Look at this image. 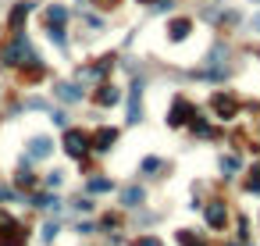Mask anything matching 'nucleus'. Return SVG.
I'll list each match as a JSON object with an SVG mask.
<instances>
[{
  "label": "nucleus",
  "instance_id": "1",
  "mask_svg": "<svg viewBox=\"0 0 260 246\" xmlns=\"http://www.w3.org/2000/svg\"><path fill=\"white\" fill-rule=\"evenodd\" d=\"M210 107H214V114H218L221 121H232V118L239 114V100H235L232 93H225V89L210 97Z\"/></svg>",
  "mask_w": 260,
  "mask_h": 246
},
{
  "label": "nucleus",
  "instance_id": "2",
  "mask_svg": "<svg viewBox=\"0 0 260 246\" xmlns=\"http://www.w3.org/2000/svg\"><path fill=\"white\" fill-rule=\"evenodd\" d=\"M0 246H25V232L18 221H11L7 214H0Z\"/></svg>",
  "mask_w": 260,
  "mask_h": 246
},
{
  "label": "nucleus",
  "instance_id": "3",
  "mask_svg": "<svg viewBox=\"0 0 260 246\" xmlns=\"http://www.w3.org/2000/svg\"><path fill=\"white\" fill-rule=\"evenodd\" d=\"M193 118H196V111H193V104L178 97V100L171 104V114H167V125H171V129H178V125H189Z\"/></svg>",
  "mask_w": 260,
  "mask_h": 246
},
{
  "label": "nucleus",
  "instance_id": "4",
  "mask_svg": "<svg viewBox=\"0 0 260 246\" xmlns=\"http://www.w3.org/2000/svg\"><path fill=\"white\" fill-rule=\"evenodd\" d=\"M65 150L71 153V157H82V153L89 150V136L79 132V129H68L65 132Z\"/></svg>",
  "mask_w": 260,
  "mask_h": 246
},
{
  "label": "nucleus",
  "instance_id": "5",
  "mask_svg": "<svg viewBox=\"0 0 260 246\" xmlns=\"http://www.w3.org/2000/svg\"><path fill=\"white\" fill-rule=\"evenodd\" d=\"M114 140H118V129H97L93 140H89V146H93V150H111Z\"/></svg>",
  "mask_w": 260,
  "mask_h": 246
},
{
  "label": "nucleus",
  "instance_id": "6",
  "mask_svg": "<svg viewBox=\"0 0 260 246\" xmlns=\"http://www.w3.org/2000/svg\"><path fill=\"white\" fill-rule=\"evenodd\" d=\"M189 33H193V22H189V18H175L171 25H167V39H171V43L189 39Z\"/></svg>",
  "mask_w": 260,
  "mask_h": 246
},
{
  "label": "nucleus",
  "instance_id": "7",
  "mask_svg": "<svg viewBox=\"0 0 260 246\" xmlns=\"http://www.w3.org/2000/svg\"><path fill=\"white\" fill-rule=\"evenodd\" d=\"M225 221H228V211H225L221 200H214V204L207 207V225L210 228H225Z\"/></svg>",
  "mask_w": 260,
  "mask_h": 246
},
{
  "label": "nucleus",
  "instance_id": "8",
  "mask_svg": "<svg viewBox=\"0 0 260 246\" xmlns=\"http://www.w3.org/2000/svg\"><path fill=\"white\" fill-rule=\"evenodd\" d=\"M118 100H121V89H118V86L103 82V86L97 89V104H100V107H111V104H118Z\"/></svg>",
  "mask_w": 260,
  "mask_h": 246
},
{
  "label": "nucleus",
  "instance_id": "9",
  "mask_svg": "<svg viewBox=\"0 0 260 246\" xmlns=\"http://www.w3.org/2000/svg\"><path fill=\"white\" fill-rule=\"evenodd\" d=\"M139 97H143V86L135 82L132 89H129V121L135 125V121H139V114H143V107H139Z\"/></svg>",
  "mask_w": 260,
  "mask_h": 246
},
{
  "label": "nucleus",
  "instance_id": "10",
  "mask_svg": "<svg viewBox=\"0 0 260 246\" xmlns=\"http://www.w3.org/2000/svg\"><path fill=\"white\" fill-rule=\"evenodd\" d=\"M29 153H32V157H47V153H50V140H47V136H36V140L29 143Z\"/></svg>",
  "mask_w": 260,
  "mask_h": 246
},
{
  "label": "nucleus",
  "instance_id": "11",
  "mask_svg": "<svg viewBox=\"0 0 260 246\" xmlns=\"http://www.w3.org/2000/svg\"><path fill=\"white\" fill-rule=\"evenodd\" d=\"M57 97H61V100H68V104H75V100L82 97V89H79V86H71V82H65V86H57Z\"/></svg>",
  "mask_w": 260,
  "mask_h": 246
},
{
  "label": "nucleus",
  "instance_id": "12",
  "mask_svg": "<svg viewBox=\"0 0 260 246\" xmlns=\"http://www.w3.org/2000/svg\"><path fill=\"white\" fill-rule=\"evenodd\" d=\"M121 204H125V207H135V204H143V189H139V186H129L125 193H121Z\"/></svg>",
  "mask_w": 260,
  "mask_h": 246
},
{
  "label": "nucleus",
  "instance_id": "13",
  "mask_svg": "<svg viewBox=\"0 0 260 246\" xmlns=\"http://www.w3.org/2000/svg\"><path fill=\"white\" fill-rule=\"evenodd\" d=\"M175 239H178L182 246H200V243H207L203 236H196V232H189V228H182V232H178Z\"/></svg>",
  "mask_w": 260,
  "mask_h": 246
},
{
  "label": "nucleus",
  "instance_id": "14",
  "mask_svg": "<svg viewBox=\"0 0 260 246\" xmlns=\"http://www.w3.org/2000/svg\"><path fill=\"white\" fill-rule=\"evenodd\" d=\"M29 11H32V4H18V7H14V11H11V29H18Z\"/></svg>",
  "mask_w": 260,
  "mask_h": 246
},
{
  "label": "nucleus",
  "instance_id": "15",
  "mask_svg": "<svg viewBox=\"0 0 260 246\" xmlns=\"http://www.w3.org/2000/svg\"><path fill=\"white\" fill-rule=\"evenodd\" d=\"M65 18H68V11H65V7H50V11H47V22H50V25H61Z\"/></svg>",
  "mask_w": 260,
  "mask_h": 246
},
{
  "label": "nucleus",
  "instance_id": "16",
  "mask_svg": "<svg viewBox=\"0 0 260 246\" xmlns=\"http://www.w3.org/2000/svg\"><path fill=\"white\" fill-rule=\"evenodd\" d=\"M221 172H225V175H235V172H239V161H235V157H221Z\"/></svg>",
  "mask_w": 260,
  "mask_h": 246
},
{
  "label": "nucleus",
  "instance_id": "17",
  "mask_svg": "<svg viewBox=\"0 0 260 246\" xmlns=\"http://www.w3.org/2000/svg\"><path fill=\"white\" fill-rule=\"evenodd\" d=\"M89 189H93V193H107V189H111V182H107V178H93V182H89Z\"/></svg>",
  "mask_w": 260,
  "mask_h": 246
},
{
  "label": "nucleus",
  "instance_id": "18",
  "mask_svg": "<svg viewBox=\"0 0 260 246\" xmlns=\"http://www.w3.org/2000/svg\"><path fill=\"white\" fill-rule=\"evenodd\" d=\"M143 172H146V175L161 172V161H157V157H146V161H143Z\"/></svg>",
  "mask_w": 260,
  "mask_h": 246
},
{
  "label": "nucleus",
  "instance_id": "19",
  "mask_svg": "<svg viewBox=\"0 0 260 246\" xmlns=\"http://www.w3.org/2000/svg\"><path fill=\"white\" fill-rule=\"evenodd\" d=\"M193 129H196V136H210V125L200 121V118H193Z\"/></svg>",
  "mask_w": 260,
  "mask_h": 246
},
{
  "label": "nucleus",
  "instance_id": "20",
  "mask_svg": "<svg viewBox=\"0 0 260 246\" xmlns=\"http://www.w3.org/2000/svg\"><path fill=\"white\" fill-rule=\"evenodd\" d=\"M246 189H250V193H260V172H253V178L246 182Z\"/></svg>",
  "mask_w": 260,
  "mask_h": 246
},
{
  "label": "nucleus",
  "instance_id": "21",
  "mask_svg": "<svg viewBox=\"0 0 260 246\" xmlns=\"http://www.w3.org/2000/svg\"><path fill=\"white\" fill-rule=\"evenodd\" d=\"M135 246H161V239H154V236H146V239H135Z\"/></svg>",
  "mask_w": 260,
  "mask_h": 246
},
{
  "label": "nucleus",
  "instance_id": "22",
  "mask_svg": "<svg viewBox=\"0 0 260 246\" xmlns=\"http://www.w3.org/2000/svg\"><path fill=\"white\" fill-rule=\"evenodd\" d=\"M97 7H103V11H111V7H118V0H93Z\"/></svg>",
  "mask_w": 260,
  "mask_h": 246
},
{
  "label": "nucleus",
  "instance_id": "23",
  "mask_svg": "<svg viewBox=\"0 0 260 246\" xmlns=\"http://www.w3.org/2000/svg\"><path fill=\"white\" fill-rule=\"evenodd\" d=\"M54 236H57V225H47V228H43V239H47V243H50Z\"/></svg>",
  "mask_w": 260,
  "mask_h": 246
},
{
  "label": "nucleus",
  "instance_id": "24",
  "mask_svg": "<svg viewBox=\"0 0 260 246\" xmlns=\"http://www.w3.org/2000/svg\"><path fill=\"white\" fill-rule=\"evenodd\" d=\"M250 29H253V33H260V14H253V18H250Z\"/></svg>",
  "mask_w": 260,
  "mask_h": 246
},
{
  "label": "nucleus",
  "instance_id": "25",
  "mask_svg": "<svg viewBox=\"0 0 260 246\" xmlns=\"http://www.w3.org/2000/svg\"><path fill=\"white\" fill-rule=\"evenodd\" d=\"M253 4H260V0H253Z\"/></svg>",
  "mask_w": 260,
  "mask_h": 246
}]
</instances>
